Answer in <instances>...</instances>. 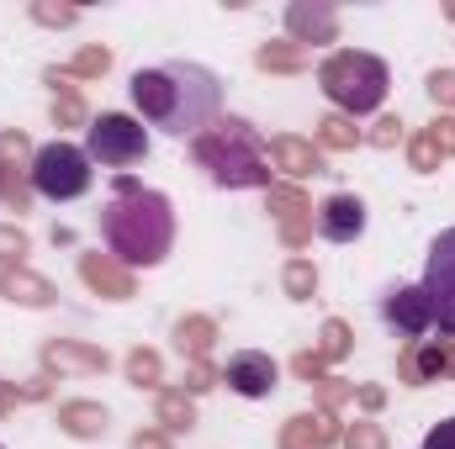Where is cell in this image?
I'll use <instances>...</instances> for the list:
<instances>
[{
	"label": "cell",
	"mask_w": 455,
	"mask_h": 449,
	"mask_svg": "<svg viewBox=\"0 0 455 449\" xmlns=\"http://www.w3.org/2000/svg\"><path fill=\"white\" fill-rule=\"evenodd\" d=\"M339 423L329 418V413H302V418H291L286 423V434H281V449H329L339 445Z\"/></svg>",
	"instance_id": "4fadbf2b"
},
{
	"label": "cell",
	"mask_w": 455,
	"mask_h": 449,
	"mask_svg": "<svg viewBox=\"0 0 455 449\" xmlns=\"http://www.w3.org/2000/svg\"><path fill=\"white\" fill-rule=\"evenodd\" d=\"M371 143H376V148H397V143H403V122H397V116H381L376 132H371Z\"/></svg>",
	"instance_id": "836d02e7"
},
{
	"label": "cell",
	"mask_w": 455,
	"mask_h": 449,
	"mask_svg": "<svg viewBox=\"0 0 455 449\" xmlns=\"http://www.w3.org/2000/svg\"><path fill=\"white\" fill-rule=\"evenodd\" d=\"M132 449H164V439H159V434H138V439H132Z\"/></svg>",
	"instance_id": "60d3db41"
},
{
	"label": "cell",
	"mask_w": 455,
	"mask_h": 449,
	"mask_svg": "<svg viewBox=\"0 0 455 449\" xmlns=\"http://www.w3.org/2000/svg\"><path fill=\"white\" fill-rule=\"evenodd\" d=\"M318 85H323V96H329L344 116H365V112H376V106L387 101L392 75H387V64H381L376 53L339 48V53L318 69Z\"/></svg>",
	"instance_id": "277c9868"
},
{
	"label": "cell",
	"mask_w": 455,
	"mask_h": 449,
	"mask_svg": "<svg viewBox=\"0 0 455 449\" xmlns=\"http://www.w3.org/2000/svg\"><path fill=\"white\" fill-rule=\"evenodd\" d=\"M21 254H27V232L21 227H0V264L11 270V259L21 264Z\"/></svg>",
	"instance_id": "4dcf8cb0"
},
{
	"label": "cell",
	"mask_w": 455,
	"mask_h": 449,
	"mask_svg": "<svg viewBox=\"0 0 455 449\" xmlns=\"http://www.w3.org/2000/svg\"><path fill=\"white\" fill-rule=\"evenodd\" d=\"M218 101H223V85L202 64H180L175 59V64L132 75V106L154 127L175 132V138H202V127L218 116Z\"/></svg>",
	"instance_id": "6da1fadb"
},
{
	"label": "cell",
	"mask_w": 455,
	"mask_h": 449,
	"mask_svg": "<svg viewBox=\"0 0 455 449\" xmlns=\"http://www.w3.org/2000/svg\"><path fill=\"white\" fill-rule=\"evenodd\" d=\"M275 359L270 354H259V349H243V354H233L223 370V381L238 391V397H270L275 391Z\"/></svg>",
	"instance_id": "ba28073f"
},
{
	"label": "cell",
	"mask_w": 455,
	"mask_h": 449,
	"mask_svg": "<svg viewBox=\"0 0 455 449\" xmlns=\"http://www.w3.org/2000/svg\"><path fill=\"white\" fill-rule=\"evenodd\" d=\"M186 386H191V391H207V386H212V365H207V359H191V375H186Z\"/></svg>",
	"instance_id": "f35d334b"
},
{
	"label": "cell",
	"mask_w": 455,
	"mask_h": 449,
	"mask_svg": "<svg viewBox=\"0 0 455 449\" xmlns=\"http://www.w3.org/2000/svg\"><path fill=\"white\" fill-rule=\"evenodd\" d=\"M107 69H112V53H107V48H80L64 75H69V80H101Z\"/></svg>",
	"instance_id": "cb8c5ba5"
},
{
	"label": "cell",
	"mask_w": 455,
	"mask_h": 449,
	"mask_svg": "<svg viewBox=\"0 0 455 449\" xmlns=\"http://www.w3.org/2000/svg\"><path fill=\"white\" fill-rule=\"evenodd\" d=\"M159 423H164V434H186V429L196 423L191 397H186V391H164V397H159Z\"/></svg>",
	"instance_id": "7402d4cb"
},
{
	"label": "cell",
	"mask_w": 455,
	"mask_h": 449,
	"mask_svg": "<svg viewBox=\"0 0 455 449\" xmlns=\"http://www.w3.org/2000/svg\"><path fill=\"white\" fill-rule=\"evenodd\" d=\"M259 69L297 75V69H307V53H302L297 43H265V48H259Z\"/></svg>",
	"instance_id": "603a6c76"
},
{
	"label": "cell",
	"mask_w": 455,
	"mask_h": 449,
	"mask_svg": "<svg viewBox=\"0 0 455 449\" xmlns=\"http://www.w3.org/2000/svg\"><path fill=\"white\" fill-rule=\"evenodd\" d=\"M291 370H297L302 381H323V359H318V354H297V359H291Z\"/></svg>",
	"instance_id": "74e56055"
},
{
	"label": "cell",
	"mask_w": 455,
	"mask_h": 449,
	"mask_svg": "<svg viewBox=\"0 0 455 449\" xmlns=\"http://www.w3.org/2000/svg\"><path fill=\"white\" fill-rule=\"evenodd\" d=\"M313 286H318V275H313V264H307V259H291V264H286V296H297V302H307V296H313Z\"/></svg>",
	"instance_id": "4316f807"
},
{
	"label": "cell",
	"mask_w": 455,
	"mask_h": 449,
	"mask_svg": "<svg viewBox=\"0 0 455 449\" xmlns=\"http://www.w3.org/2000/svg\"><path fill=\"white\" fill-rule=\"evenodd\" d=\"M212 338H218V323H212V318H180V323H175V343H180V354H191V359H207Z\"/></svg>",
	"instance_id": "d6986e66"
},
{
	"label": "cell",
	"mask_w": 455,
	"mask_h": 449,
	"mask_svg": "<svg viewBox=\"0 0 455 449\" xmlns=\"http://www.w3.org/2000/svg\"><path fill=\"white\" fill-rule=\"evenodd\" d=\"M344 349H349L344 323H329V328H323V349H318V359H323V365H329V359H344Z\"/></svg>",
	"instance_id": "1f68e13d"
},
{
	"label": "cell",
	"mask_w": 455,
	"mask_h": 449,
	"mask_svg": "<svg viewBox=\"0 0 455 449\" xmlns=\"http://www.w3.org/2000/svg\"><path fill=\"white\" fill-rule=\"evenodd\" d=\"M429 96H435V106H455V75L451 69L429 75Z\"/></svg>",
	"instance_id": "e575fe53"
},
{
	"label": "cell",
	"mask_w": 455,
	"mask_h": 449,
	"mask_svg": "<svg viewBox=\"0 0 455 449\" xmlns=\"http://www.w3.org/2000/svg\"><path fill=\"white\" fill-rule=\"evenodd\" d=\"M196 164L228 185V191H243V185H270V169H265V143L254 138L249 122H218L196 138Z\"/></svg>",
	"instance_id": "3957f363"
},
{
	"label": "cell",
	"mask_w": 455,
	"mask_h": 449,
	"mask_svg": "<svg viewBox=\"0 0 455 449\" xmlns=\"http://www.w3.org/2000/svg\"><path fill=\"white\" fill-rule=\"evenodd\" d=\"M59 423L75 439H96V434H107V407H96V402H64L59 407Z\"/></svg>",
	"instance_id": "ac0fdd59"
},
{
	"label": "cell",
	"mask_w": 455,
	"mask_h": 449,
	"mask_svg": "<svg viewBox=\"0 0 455 449\" xmlns=\"http://www.w3.org/2000/svg\"><path fill=\"white\" fill-rule=\"evenodd\" d=\"M360 407H371V413H376V407H381V391H376V386H365V391H360Z\"/></svg>",
	"instance_id": "ab89813d"
},
{
	"label": "cell",
	"mask_w": 455,
	"mask_h": 449,
	"mask_svg": "<svg viewBox=\"0 0 455 449\" xmlns=\"http://www.w3.org/2000/svg\"><path fill=\"white\" fill-rule=\"evenodd\" d=\"M387 323H392L403 338H413V343H419V338L435 328L424 291H419V286H408V291H392V302H387Z\"/></svg>",
	"instance_id": "7c38bea8"
},
{
	"label": "cell",
	"mask_w": 455,
	"mask_h": 449,
	"mask_svg": "<svg viewBox=\"0 0 455 449\" xmlns=\"http://www.w3.org/2000/svg\"><path fill=\"white\" fill-rule=\"evenodd\" d=\"M451 21H455V5H451Z\"/></svg>",
	"instance_id": "b9f144b4"
},
{
	"label": "cell",
	"mask_w": 455,
	"mask_h": 449,
	"mask_svg": "<svg viewBox=\"0 0 455 449\" xmlns=\"http://www.w3.org/2000/svg\"><path fill=\"white\" fill-rule=\"evenodd\" d=\"M32 191L48 201H75L91 191V154L75 143H48L32 154Z\"/></svg>",
	"instance_id": "5b68a950"
},
{
	"label": "cell",
	"mask_w": 455,
	"mask_h": 449,
	"mask_svg": "<svg viewBox=\"0 0 455 449\" xmlns=\"http://www.w3.org/2000/svg\"><path fill=\"white\" fill-rule=\"evenodd\" d=\"M318 232H323L329 243H355V238L365 232V201H360V196H329V201L318 207Z\"/></svg>",
	"instance_id": "30bf717a"
},
{
	"label": "cell",
	"mask_w": 455,
	"mask_h": 449,
	"mask_svg": "<svg viewBox=\"0 0 455 449\" xmlns=\"http://www.w3.org/2000/svg\"><path fill=\"white\" fill-rule=\"evenodd\" d=\"M344 449H387V434H381L376 423H349V434H344Z\"/></svg>",
	"instance_id": "83f0119b"
},
{
	"label": "cell",
	"mask_w": 455,
	"mask_h": 449,
	"mask_svg": "<svg viewBox=\"0 0 455 449\" xmlns=\"http://www.w3.org/2000/svg\"><path fill=\"white\" fill-rule=\"evenodd\" d=\"M424 449H455V418H445L440 429H429V439H424Z\"/></svg>",
	"instance_id": "8d00e7d4"
},
{
	"label": "cell",
	"mask_w": 455,
	"mask_h": 449,
	"mask_svg": "<svg viewBox=\"0 0 455 449\" xmlns=\"http://www.w3.org/2000/svg\"><path fill=\"white\" fill-rule=\"evenodd\" d=\"M318 143H323V148H355V143H360V127H355L349 116H329V122L318 127Z\"/></svg>",
	"instance_id": "484cf974"
},
{
	"label": "cell",
	"mask_w": 455,
	"mask_h": 449,
	"mask_svg": "<svg viewBox=\"0 0 455 449\" xmlns=\"http://www.w3.org/2000/svg\"><path fill=\"white\" fill-rule=\"evenodd\" d=\"M127 381L132 386H159V354L154 349H132L127 354Z\"/></svg>",
	"instance_id": "d4e9b609"
},
{
	"label": "cell",
	"mask_w": 455,
	"mask_h": 449,
	"mask_svg": "<svg viewBox=\"0 0 455 449\" xmlns=\"http://www.w3.org/2000/svg\"><path fill=\"white\" fill-rule=\"evenodd\" d=\"M318 391H323V402H329V407H339V402H349V397H355V391H349L344 381H334V375H323V381H318Z\"/></svg>",
	"instance_id": "d590c367"
},
{
	"label": "cell",
	"mask_w": 455,
	"mask_h": 449,
	"mask_svg": "<svg viewBox=\"0 0 455 449\" xmlns=\"http://www.w3.org/2000/svg\"><path fill=\"white\" fill-rule=\"evenodd\" d=\"M408 159H413L419 175H435V169H440V148H435L429 138H413V143H408Z\"/></svg>",
	"instance_id": "f546056e"
},
{
	"label": "cell",
	"mask_w": 455,
	"mask_h": 449,
	"mask_svg": "<svg viewBox=\"0 0 455 449\" xmlns=\"http://www.w3.org/2000/svg\"><path fill=\"white\" fill-rule=\"evenodd\" d=\"M107 232V248L122 264H159L175 243V217H170V201L159 191H143L132 175L116 180V196L101 217Z\"/></svg>",
	"instance_id": "7a4b0ae2"
},
{
	"label": "cell",
	"mask_w": 455,
	"mask_h": 449,
	"mask_svg": "<svg viewBox=\"0 0 455 449\" xmlns=\"http://www.w3.org/2000/svg\"><path fill=\"white\" fill-rule=\"evenodd\" d=\"M424 138H429V143L440 148V159H451V154H455V116H440V122H435V127H429Z\"/></svg>",
	"instance_id": "d6a6232c"
},
{
	"label": "cell",
	"mask_w": 455,
	"mask_h": 449,
	"mask_svg": "<svg viewBox=\"0 0 455 449\" xmlns=\"http://www.w3.org/2000/svg\"><path fill=\"white\" fill-rule=\"evenodd\" d=\"M286 32H291L297 48H302V43H334V32H339V11L323 5V0H297V5L286 11Z\"/></svg>",
	"instance_id": "9c48e42d"
},
{
	"label": "cell",
	"mask_w": 455,
	"mask_h": 449,
	"mask_svg": "<svg viewBox=\"0 0 455 449\" xmlns=\"http://www.w3.org/2000/svg\"><path fill=\"white\" fill-rule=\"evenodd\" d=\"M455 370V343H435V338H419L413 349H408V359H403V375H408V386H424V381H440V375H451Z\"/></svg>",
	"instance_id": "8fae6325"
},
{
	"label": "cell",
	"mask_w": 455,
	"mask_h": 449,
	"mask_svg": "<svg viewBox=\"0 0 455 449\" xmlns=\"http://www.w3.org/2000/svg\"><path fill=\"white\" fill-rule=\"evenodd\" d=\"M270 207H275V217H281V238H286L291 248H302L307 232H313V227H307V212H313L307 196L291 191V185H270Z\"/></svg>",
	"instance_id": "5bb4252c"
},
{
	"label": "cell",
	"mask_w": 455,
	"mask_h": 449,
	"mask_svg": "<svg viewBox=\"0 0 455 449\" xmlns=\"http://www.w3.org/2000/svg\"><path fill=\"white\" fill-rule=\"evenodd\" d=\"M0 296H11V302H21V307H48L59 291L43 280V275H32V270H0Z\"/></svg>",
	"instance_id": "e0dca14e"
},
{
	"label": "cell",
	"mask_w": 455,
	"mask_h": 449,
	"mask_svg": "<svg viewBox=\"0 0 455 449\" xmlns=\"http://www.w3.org/2000/svg\"><path fill=\"white\" fill-rule=\"evenodd\" d=\"M80 275H85L91 291H101V296H112V302H127V296H132V275L116 264L112 254H85V259H80Z\"/></svg>",
	"instance_id": "9a60e30c"
},
{
	"label": "cell",
	"mask_w": 455,
	"mask_h": 449,
	"mask_svg": "<svg viewBox=\"0 0 455 449\" xmlns=\"http://www.w3.org/2000/svg\"><path fill=\"white\" fill-rule=\"evenodd\" d=\"M32 16H37L43 27H75V21H80V11H75V5H48V0H37V5H32Z\"/></svg>",
	"instance_id": "f1b7e54d"
},
{
	"label": "cell",
	"mask_w": 455,
	"mask_h": 449,
	"mask_svg": "<svg viewBox=\"0 0 455 449\" xmlns=\"http://www.w3.org/2000/svg\"><path fill=\"white\" fill-rule=\"evenodd\" d=\"M43 365H75V370H107V354H101V349H80V343H48V349H43Z\"/></svg>",
	"instance_id": "44dd1931"
},
{
	"label": "cell",
	"mask_w": 455,
	"mask_h": 449,
	"mask_svg": "<svg viewBox=\"0 0 455 449\" xmlns=\"http://www.w3.org/2000/svg\"><path fill=\"white\" fill-rule=\"evenodd\" d=\"M270 159H275V169H286L291 180H307V175L323 169V154H318L307 138H275V143H270Z\"/></svg>",
	"instance_id": "2e32d148"
},
{
	"label": "cell",
	"mask_w": 455,
	"mask_h": 449,
	"mask_svg": "<svg viewBox=\"0 0 455 449\" xmlns=\"http://www.w3.org/2000/svg\"><path fill=\"white\" fill-rule=\"evenodd\" d=\"M48 85L59 91V96H53V116H59V127L85 122V101H80V91L69 85V75H64V69H48Z\"/></svg>",
	"instance_id": "ffe728a7"
},
{
	"label": "cell",
	"mask_w": 455,
	"mask_h": 449,
	"mask_svg": "<svg viewBox=\"0 0 455 449\" xmlns=\"http://www.w3.org/2000/svg\"><path fill=\"white\" fill-rule=\"evenodd\" d=\"M419 291H424V302H429L435 328L455 338V227L435 238L429 264H424V286H419Z\"/></svg>",
	"instance_id": "8992f818"
},
{
	"label": "cell",
	"mask_w": 455,
	"mask_h": 449,
	"mask_svg": "<svg viewBox=\"0 0 455 449\" xmlns=\"http://www.w3.org/2000/svg\"><path fill=\"white\" fill-rule=\"evenodd\" d=\"M91 159H101V164H112V169H127V164H138L143 154H148V132H143V122H132V116L122 112H107L91 122V148H85Z\"/></svg>",
	"instance_id": "52a82bcc"
}]
</instances>
